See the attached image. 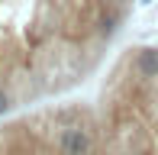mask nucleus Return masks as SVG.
Masks as SVG:
<instances>
[{"mask_svg": "<svg viewBox=\"0 0 158 155\" xmlns=\"http://www.w3.org/2000/svg\"><path fill=\"white\" fill-rule=\"evenodd\" d=\"M103 155H158V42L119 48L94 97Z\"/></svg>", "mask_w": 158, "mask_h": 155, "instance_id": "2", "label": "nucleus"}, {"mask_svg": "<svg viewBox=\"0 0 158 155\" xmlns=\"http://www.w3.org/2000/svg\"><path fill=\"white\" fill-rule=\"evenodd\" d=\"M129 19L132 0H0V119L94 81Z\"/></svg>", "mask_w": 158, "mask_h": 155, "instance_id": "1", "label": "nucleus"}, {"mask_svg": "<svg viewBox=\"0 0 158 155\" xmlns=\"http://www.w3.org/2000/svg\"><path fill=\"white\" fill-rule=\"evenodd\" d=\"M0 155H103L94 100H64L0 119Z\"/></svg>", "mask_w": 158, "mask_h": 155, "instance_id": "3", "label": "nucleus"}]
</instances>
